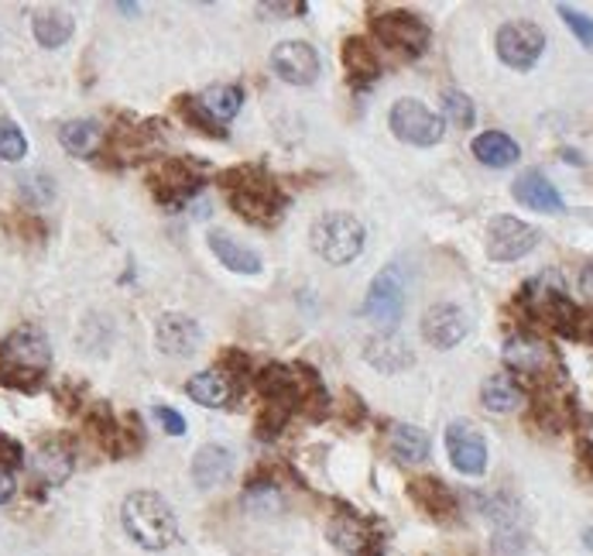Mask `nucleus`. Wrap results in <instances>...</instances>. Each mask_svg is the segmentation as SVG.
<instances>
[{"mask_svg":"<svg viewBox=\"0 0 593 556\" xmlns=\"http://www.w3.org/2000/svg\"><path fill=\"white\" fill-rule=\"evenodd\" d=\"M52 371V347L38 327H17L0 340V385L14 391H35Z\"/></svg>","mask_w":593,"mask_h":556,"instance_id":"1","label":"nucleus"},{"mask_svg":"<svg viewBox=\"0 0 593 556\" xmlns=\"http://www.w3.org/2000/svg\"><path fill=\"white\" fill-rule=\"evenodd\" d=\"M230 210L254 223V227H278V220L285 217V206H289V196L278 190V182H271L261 169H230L220 176Z\"/></svg>","mask_w":593,"mask_h":556,"instance_id":"2","label":"nucleus"},{"mask_svg":"<svg viewBox=\"0 0 593 556\" xmlns=\"http://www.w3.org/2000/svg\"><path fill=\"white\" fill-rule=\"evenodd\" d=\"M121 522H124V532L141 546V549H165L176 543V512L169 508L161 495L155 492H134L124 498L121 505Z\"/></svg>","mask_w":593,"mask_h":556,"instance_id":"3","label":"nucleus"},{"mask_svg":"<svg viewBox=\"0 0 593 556\" xmlns=\"http://www.w3.org/2000/svg\"><path fill=\"white\" fill-rule=\"evenodd\" d=\"M310 244L326 265H350L361 258L367 230L353 214H323L310 230Z\"/></svg>","mask_w":593,"mask_h":556,"instance_id":"4","label":"nucleus"},{"mask_svg":"<svg viewBox=\"0 0 593 556\" xmlns=\"http://www.w3.org/2000/svg\"><path fill=\"white\" fill-rule=\"evenodd\" d=\"M388 128L395 131L398 142L415 145V148H433L443 142V134H446L443 118H436V113L415 97L395 100V107L388 113Z\"/></svg>","mask_w":593,"mask_h":556,"instance_id":"5","label":"nucleus"},{"mask_svg":"<svg viewBox=\"0 0 593 556\" xmlns=\"http://www.w3.org/2000/svg\"><path fill=\"white\" fill-rule=\"evenodd\" d=\"M505 364L525 382H549V378L562 375V361L556 354V347L538 340V337H529V334L508 337Z\"/></svg>","mask_w":593,"mask_h":556,"instance_id":"6","label":"nucleus"},{"mask_svg":"<svg viewBox=\"0 0 593 556\" xmlns=\"http://www.w3.org/2000/svg\"><path fill=\"white\" fill-rule=\"evenodd\" d=\"M329 540L347 556H385V529L377 519L343 508L329 522Z\"/></svg>","mask_w":593,"mask_h":556,"instance_id":"7","label":"nucleus"},{"mask_svg":"<svg viewBox=\"0 0 593 556\" xmlns=\"http://www.w3.org/2000/svg\"><path fill=\"white\" fill-rule=\"evenodd\" d=\"M367 319H374L382 330H395L401 313H406V275H401L398 265H388L374 275V282L367 289L364 310Z\"/></svg>","mask_w":593,"mask_h":556,"instance_id":"8","label":"nucleus"},{"mask_svg":"<svg viewBox=\"0 0 593 556\" xmlns=\"http://www.w3.org/2000/svg\"><path fill=\"white\" fill-rule=\"evenodd\" d=\"M494 49H497V59H501L508 69L529 73L545 52V32L538 25H532V21H508V25L497 28Z\"/></svg>","mask_w":593,"mask_h":556,"instance_id":"9","label":"nucleus"},{"mask_svg":"<svg viewBox=\"0 0 593 556\" xmlns=\"http://www.w3.org/2000/svg\"><path fill=\"white\" fill-rule=\"evenodd\" d=\"M542 241V230L518 220V217H494L487 223V258L497 265H508L532 254Z\"/></svg>","mask_w":593,"mask_h":556,"instance_id":"10","label":"nucleus"},{"mask_svg":"<svg viewBox=\"0 0 593 556\" xmlns=\"http://www.w3.org/2000/svg\"><path fill=\"white\" fill-rule=\"evenodd\" d=\"M374 35L382 38L388 49L401 52V56H409V59H419L425 49H429V25L412 14V11H385V14H377L374 17Z\"/></svg>","mask_w":593,"mask_h":556,"instance_id":"11","label":"nucleus"},{"mask_svg":"<svg viewBox=\"0 0 593 556\" xmlns=\"http://www.w3.org/2000/svg\"><path fill=\"white\" fill-rule=\"evenodd\" d=\"M148 185H152V193L155 200L165 206V210H182V206L193 200L199 193V185L203 179L185 166V161H161V166H155V172L148 176Z\"/></svg>","mask_w":593,"mask_h":556,"instance_id":"12","label":"nucleus"},{"mask_svg":"<svg viewBox=\"0 0 593 556\" xmlns=\"http://www.w3.org/2000/svg\"><path fill=\"white\" fill-rule=\"evenodd\" d=\"M446 454H449V463L467 478H481L487 471V444L470 423L446 426Z\"/></svg>","mask_w":593,"mask_h":556,"instance_id":"13","label":"nucleus"},{"mask_svg":"<svg viewBox=\"0 0 593 556\" xmlns=\"http://www.w3.org/2000/svg\"><path fill=\"white\" fill-rule=\"evenodd\" d=\"M271 69L281 83L310 86L319 76V56L310 41H281L271 52Z\"/></svg>","mask_w":593,"mask_h":556,"instance_id":"14","label":"nucleus"},{"mask_svg":"<svg viewBox=\"0 0 593 556\" xmlns=\"http://www.w3.org/2000/svg\"><path fill=\"white\" fill-rule=\"evenodd\" d=\"M155 343L169 358H189L203 347V330L193 316L185 313H161L155 323Z\"/></svg>","mask_w":593,"mask_h":556,"instance_id":"15","label":"nucleus"},{"mask_svg":"<svg viewBox=\"0 0 593 556\" xmlns=\"http://www.w3.org/2000/svg\"><path fill=\"white\" fill-rule=\"evenodd\" d=\"M467 334H470V323H467V313L460 306L439 303L422 316V337H425V343L439 347V351L457 347Z\"/></svg>","mask_w":593,"mask_h":556,"instance_id":"16","label":"nucleus"},{"mask_svg":"<svg viewBox=\"0 0 593 556\" xmlns=\"http://www.w3.org/2000/svg\"><path fill=\"white\" fill-rule=\"evenodd\" d=\"M409 498L422 508L425 516L439 519V522L457 519V512H460V501H457L453 488H449V484L439 481V478H415V481H409Z\"/></svg>","mask_w":593,"mask_h":556,"instance_id":"17","label":"nucleus"},{"mask_svg":"<svg viewBox=\"0 0 593 556\" xmlns=\"http://www.w3.org/2000/svg\"><path fill=\"white\" fill-rule=\"evenodd\" d=\"M511 196L521 203V206H529V210H538V214H553L559 217L566 206H562V196L556 193V185L545 179L542 172L529 169V172H521L515 182H511Z\"/></svg>","mask_w":593,"mask_h":556,"instance_id":"18","label":"nucleus"},{"mask_svg":"<svg viewBox=\"0 0 593 556\" xmlns=\"http://www.w3.org/2000/svg\"><path fill=\"white\" fill-rule=\"evenodd\" d=\"M86 430L93 433V439L110 454V457H128L137 444L131 439V430H121V423L113 420L110 406L97 402L86 412Z\"/></svg>","mask_w":593,"mask_h":556,"instance_id":"19","label":"nucleus"},{"mask_svg":"<svg viewBox=\"0 0 593 556\" xmlns=\"http://www.w3.org/2000/svg\"><path fill=\"white\" fill-rule=\"evenodd\" d=\"M254 388L261 391V399L271 402V406H285L289 412H299V382H295V371L285 367V364H268L257 371Z\"/></svg>","mask_w":593,"mask_h":556,"instance_id":"20","label":"nucleus"},{"mask_svg":"<svg viewBox=\"0 0 593 556\" xmlns=\"http://www.w3.org/2000/svg\"><path fill=\"white\" fill-rule=\"evenodd\" d=\"M343 65H347V80L353 89H367L382 76V59L377 49L367 38H347L343 41Z\"/></svg>","mask_w":593,"mask_h":556,"instance_id":"21","label":"nucleus"},{"mask_svg":"<svg viewBox=\"0 0 593 556\" xmlns=\"http://www.w3.org/2000/svg\"><path fill=\"white\" fill-rule=\"evenodd\" d=\"M233 474V454L220 444H203L193 457V481L196 488L209 492V488H220L223 481H230Z\"/></svg>","mask_w":593,"mask_h":556,"instance_id":"22","label":"nucleus"},{"mask_svg":"<svg viewBox=\"0 0 593 556\" xmlns=\"http://www.w3.org/2000/svg\"><path fill=\"white\" fill-rule=\"evenodd\" d=\"M32 471L45 488H59V484H65L69 474H73V450L59 444V439L41 444L32 457Z\"/></svg>","mask_w":593,"mask_h":556,"instance_id":"23","label":"nucleus"},{"mask_svg":"<svg viewBox=\"0 0 593 556\" xmlns=\"http://www.w3.org/2000/svg\"><path fill=\"white\" fill-rule=\"evenodd\" d=\"M295 382H299V412L305 415L310 423L326 420L329 412V391L319 378V371L313 364H295Z\"/></svg>","mask_w":593,"mask_h":556,"instance_id":"24","label":"nucleus"},{"mask_svg":"<svg viewBox=\"0 0 593 556\" xmlns=\"http://www.w3.org/2000/svg\"><path fill=\"white\" fill-rule=\"evenodd\" d=\"M470 152L487 169H508V166H515V161L521 158L518 142H515V137H508L505 131H484V134H477V137H473Z\"/></svg>","mask_w":593,"mask_h":556,"instance_id":"25","label":"nucleus"},{"mask_svg":"<svg viewBox=\"0 0 593 556\" xmlns=\"http://www.w3.org/2000/svg\"><path fill=\"white\" fill-rule=\"evenodd\" d=\"M209 251L217 254V262L237 275H257L261 271V254L244 247L241 241H233L223 230H213L209 234Z\"/></svg>","mask_w":593,"mask_h":556,"instance_id":"26","label":"nucleus"},{"mask_svg":"<svg viewBox=\"0 0 593 556\" xmlns=\"http://www.w3.org/2000/svg\"><path fill=\"white\" fill-rule=\"evenodd\" d=\"M481 402H484V409H491L497 415H508L525 402V388H521L508 371H497V375H491L481 385Z\"/></svg>","mask_w":593,"mask_h":556,"instance_id":"27","label":"nucleus"},{"mask_svg":"<svg viewBox=\"0 0 593 556\" xmlns=\"http://www.w3.org/2000/svg\"><path fill=\"white\" fill-rule=\"evenodd\" d=\"M59 142H62V148L69 152V155H76V158H93L100 148H104V142H107V134H104V128L97 124V121H69V124H62L59 128Z\"/></svg>","mask_w":593,"mask_h":556,"instance_id":"28","label":"nucleus"},{"mask_svg":"<svg viewBox=\"0 0 593 556\" xmlns=\"http://www.w3.org/2000/svg\"><path fill=\"white\" fill-rule=\"evenodd\" d=\"M32 32H35V41L41 45V49H62V45L73 38L76 21L69 11H41L32 21Z\"/></svg>","mask_w":593,"mask_h":556,"instance_id":"29","label":"nucleus"},{"mask_svg":"<svg viewBox=\"0 0 593 556\" xmlns=\"http://www.w3.org/2000/svg\"><path fill=\"white\" fill-rule=\"evenodd\" d=\"M185 391H189V399L206 409H223L230 402V382L220 375V371H196V375L185 382Z\"/></svg>","mask_w":593,"mask_h":556,"instance_id":"30","label":"nucleus"},{"mask_svg":"<svg viewBox=\"0 0 593 556\" xmlns=\"http://www.w3.org/2000/svg\"><path fill=\"white\" fill-rule=\"evenodd\" d=\"M199 107L209 113L213 124H227L233 121L237 113L244 107V89L241 86H209L203 97H199Z\"/></svg>","mask_w":593,"mask_h":556,"instance_id":"31","label":"nucleus"},{"mask_svg":"<svg viewBox=\"0 0 593 556\" xmlns=\"http://www.w3.org/2000/svg\"><path fill=\"white\" fill-rule=\"evenodd\" d=\"M388 447L401 463H419L429 457V436H425L419 426H406V423H395L391 436H388Z\"/></svg>","mask_w":593,"mask_h":556,"instance_id":"32","label":"nucleus"},{"mask_svg":"<svg viewBox=\"0 0 593 556\" xmlns=\"http://www.w3.org/2000/svg\"><path fill=\"white\" fill-rule=\"evenodd\" d=\"M176 110H179V118H182L185 124L199 128L203 134H209V137H227V131H223L220 124H213V121H209V113L199 107V97H179V100H176Z\"/></svg>","mask_w":593,"mask_h":556,"instance_id":"33","label":"nucleus"},{"mask_svg":"<svg viewBox=\"0 0 593 556\" xmlns=\"http://www.w3.org/2000/svg\"><path fill=\"white\" fill-rule=\"evenodd\" d=\"M443 107H446V118L453 121L457 128H473V121H477V107H473V100L467 97L463 89H446L443 97Z\"/></svg>","mask_w":593,"mask_h":556,"instance_id":"34","label":"nucleus"},{"mask_svg":"<svg viewBox=\"0 0 593 556\" xmlns=\"http://www.w3.org/2000/svg\"><path fill=\"white\" fill-rule=\"evenodd\" d=\"M374 343H377V340H374ZM377 347H385V351H382V354L367 351V361H371L374 367H382V371H391V375H395V371H401V367H406V364H412V354H409L406 347H401L398 340H382V343H377Z\"/></svg>","mask_w":593,"mask_h":556,"instance_id":"35","label":"nucleus"},{"mask_svg":"<svg viewBox=\"0 0 593 556\" xmlns=\"http://www.w3.org/2000/svg\"><path fill=\"white\" fill-rule=\"evenodd\" d=\"M289 409L285 406H271V402H265L261 406V412H257V423H254V430H257V439H275L281 430H285V423H289Z\"/></svg>","mask_w":593,"mask_h":556,"instance_id":"36","label":"nucleus"},{"mask_svg":"<svg viewBox=\"0 0 593 556\" xmlns=\"http://www.w3.org/2000/svg\"><path fill=\"white\" fill-rule=\"evenodd\" d=\"M28 155V137L21 134L14 121H0V158L4 161H21Z\"/></svg>","mask_w":593,"mask_h":556,"instance_id":"37","label":"nucleus"},{"mask_svg":"<svg viewBox=\"0 0 593 556\" xmlns=\"http://www.w3.org/2000/svg\"><path fill=\"white\" fill-rule=\"evenodd\" d=\"M556 11H559V17L566 21V28L580 38V45H586V49H593V17H586L583 11L566 8V4H559Z\"/></svg>","mask_w":593,"mask_h":556,"instance_id":"38","label":"nucleus"},{"mask_svg":"<svg viewBox=\"0 0 593 556\" xmlns=\"http://www.w3.org/2000/svg\"><path fill=\"white\" fill-rule=\"evenodd\" d=\"M217 371L223 378H244L247 375V354H241V351H223L220 354V361H217Z\"/></svg>","mask_w":593,"mask_h":556,"instance_id":"39","label":"nucleus"},{"mask_svg":"<svg viewBox=\"0 0 593 556\" xmlns=\"http://www.w3.org/2000/svg\"><path fill=\"white\" fill-rule=\"evenodd\" d=\"M21 463H25V450H21V444L0 433V468L11 471V468H21Z\"/></svg>","mask_w":593,"mask_h":556,"instance_id":"40","label":"nucleus"},{"mask_svg":"<svg viewBox=\"0 0 593 556\" xmlns=\"http://www.w3.org/2000/svg\"><path fill=\"white\" fill-rule=\"evenodd\" d=\"M155 415H158V423L165 426V433H169V436H182V433H185V420H182V415H179L176 409L158 406Z\"/></svg>","mask_w":593,"mask_h":556,"instance_id":"41","label":"nucleus"},{"mask_svg":"<svg viewBox=\"0 0 593 556\" xmlns=\"http://www.w3.org/2000/svg\"><path fill=\"white\" fill-rule=\"evenodd\" d=\"M14 492H17V484H14V474H11L8 468H0V505H4V501H11V498H14Z\"/></svg>","mask_w":593,"mask_h":556,"instance_id":"42","label":"nucleus"},{"mask_svg":"<svg viewBox=\"0 0 593 556\" xmlns=\"http://www.w3.org/2000/svg\"><path fill=\"white\" fill-rule=\"evenodd\" d=\"M261 11L265 14H305L310 4H261Z\"/></svg>","mask_w":593,"mask_h":556,"instance_id":"43","label":"nucleus"},{"mask_svg":"<svg viewBox=\"0 0 593 556\" xmlns=\"http://www.w3.org/2000/svg\"><path fill=\"white\" fill-rule=\"evenodd\" d=\"M580 292L590 299V303H593V262L580 271Z\"/></svg>","mask_w":593,"mask_h":556,"instance_id":"44","label":"nucleus"},{"mask_svg":"<svg viewBox=\"0 0 593 556\" xmlns=\"http://www.w3.org/2000/svg\"><path fill=\"white\" fill-rule=\"evenodd\" d=\"M580 463L586 468V474H593V439H583L580 444Z\"/></svg>","mask_w":593,"mask_h":556,"instance_id":"45","label":"nucleus"},{"mask_svg":"<svg viewBox=\"0 0 593 556\" xmlns=\"http://www.w3.org/2000/svg\"><path fill=\"white\" fill-rule=\"evenodd\" d=\"M117 11H124V14H137V4H117Z\"/></svg>","mask_w":593,"mask_h":556,"instance_id":"46","label":"nucleus"}]
</instances>
